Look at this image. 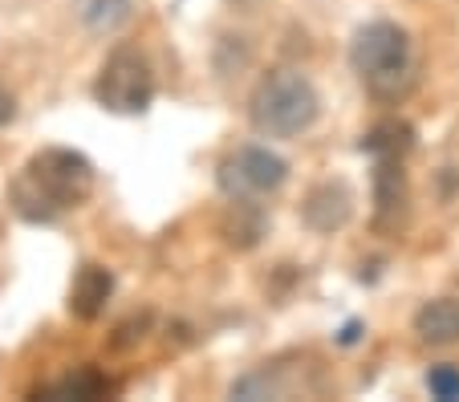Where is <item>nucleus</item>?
Segmentation results:
<instances>
[{
    "label": "nucleus",
    "instance_id": "1",
    "mask_svg": "<svg viewBox=\"0 0 459 402\" xmlns=\"http://www.w3.org/2000/svg\"><path fill=\"white\" fill-rule=\"evenodd\" d=\"M94 195V163L82 150H37L13 179V211L29 224H49L61 211L82 208Z\"/></svg>",
    "mask_w": 459,
    "mask_h": 402
},
{
    "label": "nucleus",
    "instance_id": "2",
    "mask_svg": "<svg viewBox=\"0 0 459 402\" xmlns=\"http://www.w3.org/2000/svg\"><path fill=\"white\" fill-rule=\"evenodd\" d=\"M321 114V98L313 81L297 70H273L256 81L248 98V118L269 139H297Z\"/></svg>",
    "mask_w": 459,
    "mask_h": 402
},
{
    "label": "nucleus",
    "instance_id": "3",
    "mask_svg": "<svg viewBox=\"0 0 459 402\" xmlns=\"http://www.w3.org/2000/svg\"><path fill=\"white\" fill-rule=\"evenodd\" d=\"M350 65L374 98H399L411 81V37L394 21H370L350 41Z\"/></svg>",
    "mask_w": 459,
    "mask_h": 402
},
{
    "label": "nucleus",
    "instance_id": "4",
    "mask_svg": "<svg viewBox=\"0 0 459 402\" xmlns=\"http://www.w3.org/2000/svg\"><path fill=\"white\" fill-rule=\"evenodd\" d=\"M94 98L102 110L122 114V118L147 114L151 102H155V73H151V62L134 45H118L102 62V70H98Z\"/></svg>",
    "mask_w": 459,
    "mask_h": 402
},
{
    "label": "nucleus",
    "instance_id": "5",
    "mask_svg": "<svg viewBox=\"0 0 459 402\" xmlns=\"http://www.w3.org/2000/svg\"><path fill=\"white\" fill-rule=\"evenodd\" d=\"M289 179V163L269 147H240L216 167V184L228 200H264L281 192Z\"/></svg>",
    "mask_w": 459,
    "mask_h": 402
},
{
    "label": "nucleus",
    "instance_id": "6",
    "mask_svg": "<svg viewBox=\"0 0 459 402\" xmlns=\"http://www.w3.org/2000/svg\"><path fill=\"white\" fill-rule=\"evenodd\" d=\"M301 216L313 232H338V227H346L350 216H354V192H350V184H342V179L317 184L305 195Z\"/></svg>",
    "mask_w": 459,
    "mask_h": 402
},
{
    "label": "nucleus",
    "instance_id": "7",
    "mask_svg": "<svg viewBox=\"0 0 459 402\" xmlns=\"http://www.w3.org/2000/svg\"><path fill=\"white\" fill-rule=\"evenodd\" d=\"M114 297V272L106 264H82L70 280V313L78 321H98Z\"/></svg>",
    "mask_w": 459,
    "mask_h": 402
},
{
    "label": "nucleus",
    "instance_id": "8",
    "mask_svg": "<svg viewBox=\"0 0 459 402\" xmlns=\"http://www.w3.org/2000/svg\"><path fill=\"white\" fill-rule=\"evenodd\" d=\"M415 333L423 346H455L459 341V297H435L415 313Z\"/></svg>",
    "mask_w": 459,
    "mask_h": 402
},
{
    "label": "nucleus",
    "instance_id": "9",
    "mask_svg": "<svg viewBox=\"0 0 459 402\" xmlns=\"http://www.w3.org/2000/svg\"><path fill=\"white\" fill-rule=\"evenodd\" d=\"M41 398H78V402H98V398H110V394H118V382H114L110 374H102L98 366H78L74 374L57 378L53 386H45V390H37Z\"/></svg>",
    "mask_w": 459,
    "mask_h": 402
},
{
    "label": "nucleus",
    "instance_id": "10",
    "mask_svg": "<svg viewBox=\"0 0 459 402\" xmlns=\"http://www.w3.org/2000/svg\"><path fill=\"white\" fill-rule=\"evenodd\" d=\"M78 17L90 33L110 37L134 17V0H78Z\"/></svg>",
    "mask_w": 459,
    "mask_h": 402
},
{
    "label": "nucleus",
    "instance_id": "11",
    "mask_svg": "<svg viewBox=\"0 0 459 402\" xmlns=\"http://www.w3.org/2000/svg\"><path fill=\"white\" fill-rule=\"evenodd\" d=\"M220 232H224V240L232 248H252L260 240V232H264V216L256 211L252 200H232V208H228Z\"/></svg>",
    "mask_w": 459,
    "mask_h": 402
},
{
    "label": "nucleus",
    "instance_id": "12",
    "mask_svg": "<svg viewBox=\"0 0 459 402\" xmlns=\"http://www.w3.org/2000/svg\"><path fill=\"white\" fill-rule=\"evenodd\" d=\"M362 147L374 150V155H382V158H399L403 150L411 147V131L403 123H382L378 131H370V139H366Z\"/></svg>",
    "mask_w": 459,
    "mask_h": 402
},
{
    "label": "nucleus",
    "instance_id": "13",
    "mask_svg": "<svg viewBox=\"0 0 459 402\" xmlns=\"http://www.w3.org/2000/svg\"><path fill=\"white\" fill-rule=\"evenodd\" d=\"M427 390H431V398H439V402H455L459 398V366H451V362L431 366L427 370Z\"/></svg>",
    "mask_w": 459,
    "mask_h": 402
},
{
    "label": "nucleus",
    "instance_id": "14",
    "mask_svg": "<svg viewBox=\"0 0 459 402\" xmlns=\"http://www.w3.org/2000/svg\"><path fill=\"white\" fill-rule=\"evenodd\" d=\"M13 114H17V102H13L9 90H0V126H9Z\"/></svg>",
    "mask_w": 459,
    "mask_h": 402
}]
</instances>
